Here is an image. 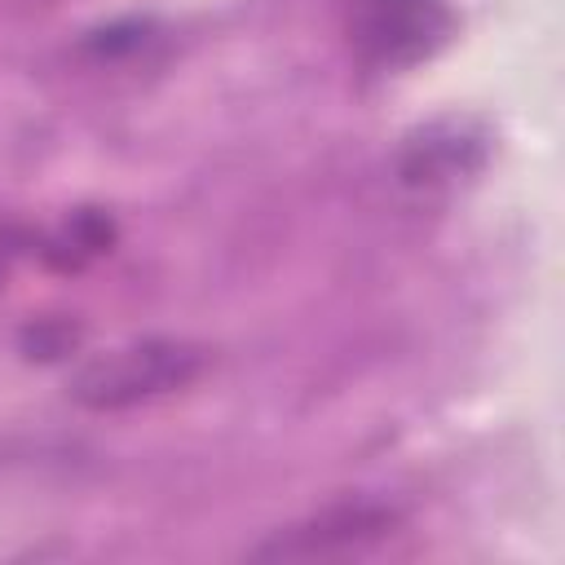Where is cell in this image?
Here are the masks:
<instances>
[{
	"mask_svg": "<svg viewBox=\"0 0 565 565\" xmlns=\"http://www.w3.org/2000/svg\"><path fill=\"white\" fill-rule=\"evenodd\" d=\"M199 366H203V349L185 340H141L84 362L71 380V393L93 411H124L190 384Z\"/></svg>",
	"mask_w": 565,
	"mask_h": 565,
	"instance_id": "obj_1",
	"label": "cell"
},
{
	"mask_svg": "<svg viewBox=\"0 0 565 565\" xmlns=\"http://www.w3.org/2000/svg\"><path fill=\"white\" fill-rule=\"evenodd\" d=\"M455 35L450 0H353L349 44L371 71H411Z\"/></svg>",
	"mask_w": 565,
	"mask_h": 565,
	"instance_id": "obj_2",
	"label": "cell"
},
{
	"mask_svg": "<svg viewBox=\"0 0 565 565\" xmlns=\"http://www.w3.org/2000/svg\"><path fill=\"white\" fill-rule=\"evenodd\" d=\"M481 159H486V146L463 124H433L406 141L397 159V181L411 190H441V185H455L459 177H472Z\"/></svg>",
	"mask_w": 565,
	"mask_h": 565,
	"instance_id": "obj_3",
	"label": "cell"
},
{
	"mask_svg": "<svg viewBox=\"0 0 565 565\" xmlns=\"http://www.w3.org/2000/svg\"><path fill=\"white\" fill-rule=\"evenodd\" d=\"M388 525H393L388 508H340V512L318 516L305 530H291L287 539L256 547V556H327L335 547H358L366 539H380Z\"/></svg>",
	"mask_w": 565,
	"mask_h": 565,
	"instance_id": "obj_4",
	"label": "cell"
}]
</instances>
